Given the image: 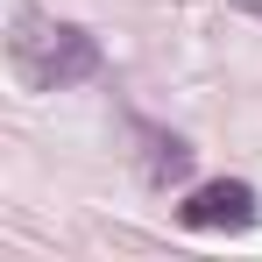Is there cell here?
Instances as JSON below:
<instances>
[{
  "instance_id": "6da1fadb",
  "label": "cell",
  "mask_w": 262,
  "mask_h": 262,
  "mask_svg": "<svg viewBox=\"0 0 262 262\" xmlns=\"http://www.w3.org/2000/svg\"><path fill=\"white\" fill-rule=\"evenodd\" d=\"M14 71L36 92H64L99 71V43H92L78 21H43V14H21L14 29Z\"/></svg>"
},
{
  "instance_id": "7a4b0ae2",
  "label": "cell",
  "mask_w": 262,
  "mask_h": 262,
  "mask_svg": "<svg viewBox=\"0 0 262 262\" xmlns=\"http://www.w3.org/2000/svg\"><path fill=\"white\" fill-rule=\"evenodd\" d=\"M177 220L191 227V234H248L262 220V199L248 177H213V184H199L184 206H177Z\"/></svg>"
},
{
  "instance_id": "3957f363",
  "label": "cell",
  "mask_w": 262,
  "mask_h": 262,
  "mask_svg": "<svg viewBox=\"0 0 262 262\" xmlns=\"http://www.w3.org/2000/svg\"><path fill=\"white\" fill-rule=\"evenodd\" d=\"M191 170V149H184V142H163V135H156V142H149V184H170V177H184Z\"/></svg>"
}]
</instances>
